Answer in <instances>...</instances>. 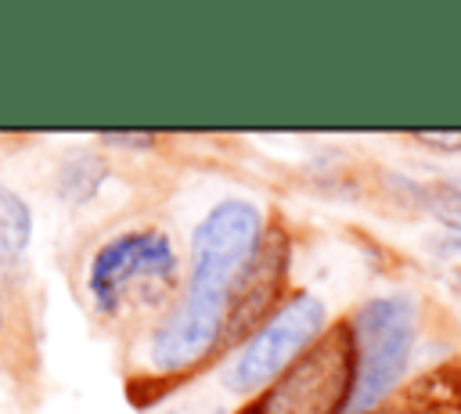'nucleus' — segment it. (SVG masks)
<instances>
[{
    "instance_id": "nucleus-1",
    "label": "nucleus",
    "mask_w": 461,
    "mask_h": 414,
    "mask_svg": "<svg viewBox=\"0 0 461 414\" xmlns=\"http://www.w3.org/2000/svg\"><path fill=\"white\" fill-rule=\"evenodd\" d=\"M274 205L252 198L216 202L187 234V281L173 310L119 349L122 392L151 410L220 371L238 349L234 288L256 256Z\"/></svg>"
},
{
    "instance_id": "nucleus-2",
    "label": "nucleus",
    "mask_w": 461,
    "mask_h": 414,
    "mask_svg": "<svg viewBox=\"0 0 461 414\" xmlns=\"http://www.w3.org/2000/svg\"><path fill=\"white\" fill-rule=\"evenodd\" d=\"M187 252L162 212H126L101 227L79 259V299L90 324L119 349L158 324L180 299Z\"/></svg>"
},
{
    "instance_id": "nucleus-3",
    "label": "nucleus",
    "mask_w": 461,
    "mask_h": 414,
    "mask_svg": "<svg viewBox=\"0 0 461 414\" xmlns=\"http://www.w3.org/2000/svg\"><path fill=\"white\" fill-rule=\"evenodd\" d=\"M447 310L414 288H385L367 292L342 310L353 335V396L346 414H375L385 400H393L414 374H421V346L425 338H439L447 328Z\"/></svg>"
},
{
    "instance_id": "nucleus-4",
    "label": "nucleus",
    "mask_w": 461,
    "mask_h": 414,
    "mask_svg": "<svg viewBox=\"0 0 461 414\" xmlns=\"http://www.w3.org/2000/svg\"><path fill=\"white\" fill-rule=\"evenodd\" d=\"M335 320L324 295L306 284H295L288 299L220 364L216 389L230 400V407L263 392L277 374H285Z\"/></svg>"
},
{
    "instance_id": "nucleus-5",
    "label": "nucleus",
    "mask_w": 461,
    "mask_h": 414,
    "mask_svg": "<svg viewBox=\"0 0 461 414\" xmlns=\"http://www.w3.org/2000/svg\"><path fill=\"white\" fill-rule=\"evenodd\" d=\"M353 335L342 313L328 331L263 392L238 403V414H346L353 396Z\"/></svg>"
},
{
    "instance_id": "nucleus-6",
    "label": "nucleus",
    "mask_w": 461,
    "mask_h": 414,
    "mask_svg": "<svg viewBox=\"0 0 461 414\" xmlns=\"http://www.w3.org/2000/svg\"><path fill=\"white\" fill-rule=\"evenodd\" d=\"M375 414H461V353H450L414 374Z\"/></svg>"
},
{
    "instance_id": "nucleus-7",
    "label": "nucleus",
    "mask_w": 461,
    "mask_h": 414,
    "mask_svg": "<svg viewBox=\"0 0 461 414\" xmlns=\"http://www.w3.org/2000/svg\"><path fill=\"white\" fill-rule=\"evenodd\" d=\"M0 360H7L11 367H36L32 313L22 302L14 274H0Z\"/></svg>"
},
{
    "instance_id": "nucleus-8",
    "label": "nucleus",
    "mask_w": 461,
    "mask_h": 414,
    "mask_svg": "<svg viewBox=\"0 0 461 414\" xmlns=\"http://www.w3.org/2000/svg\"><path fill=\"white\" fill-rule=\"evenodd\" d=\"M32 241V212L25 198L0 184V274H14Z\"/></svg>"
},
{
    "instance_id": "nucleus-9",
    "label": "nucleus",
    "mask_w": 461,
    "mask_h": 414,
    "mask_svg": "<svg viewBox=\"0 0 461 414\" xmlns=\"http://www.w3.org/2000/svg\"><path fill=\"white\" fill-rule=\"evenodd\" d=\"M108 180V162L101 151H76L58 166V194L68 205H86Z\"/></svg>"
},
{
    "instance_id": "nucleus-10",
    "label": "nucleus",
    "mask_w": 461,
    "mask_h": 414,
    "mask_svg": "<svg viewBox=\"0 0 461 414\" xmlns=\"http://www.w3.org/2000/svg\"><path fill=\"white\" fill-rule=\"evenodd\" d=\"M414 212L439 223L447 234H461V180H418V202Z\"/></svg>"
},
{
    "instance_id": "nucleus-11",
    "label": "nucleus",
    "mask_w": 461,
    "mask_h": 414,
    "mask_svg": "<svg viewBox=\"0 0 461 414\" xmlns=\"http://www.w3.org/2000/svg\"><path fill=\"white\" fill-rule=\"evenodd\" d=\"M403 140L425 148V151H443V155H461V130H411Z\"/></svg>"
},
{
    "instance_id": "nucleus-12",
    "label": "nucleus",
    "mask_w": 461,
    "mask_h": 414,
    "mask_svg": "<svg viewBox=\"0 0 461 414\" xmlns=\"http://www.w3.org/2000/svg\"><path fill=\"white\" fill-rule=\"evenodd\" d=\"M432 248H436L439 256L461 259V234H443V238H436V241H432Z\"/></svg>"
},
{
    "instance_id": "nucleus-13",
    "label": "nucleus",
    "mask_w": 461,
    "mask_h": 414,
    "mask_svg": "<svg viewBox=\"0 0 461 414\" xmlns=\"http://www.w3.org/2000/svg\"><path fill=\"white\" fill-rule=\"evenodd\" d=\"M450 284L461 292V263H454V266H450Z\"/></svg>"
}]
</instances>
